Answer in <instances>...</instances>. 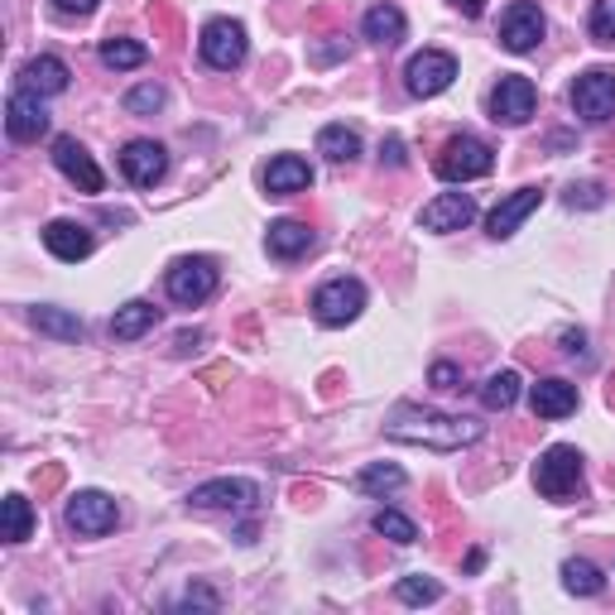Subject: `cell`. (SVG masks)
I'll return each instance as SVG.
<instances>
[{
	"mask_svg": "<svg viewBox=\"0 0 615 615\" xmlns=\"http://www.w3.org/2000/svg\"><path fill=\"white\" fill-rule=\"evenodd\" d=\"M385 433L394 443H414V447H433V452H462L472 447L481 433L476 419H452V414H433V409H394V419L385 423Z\"/></svg>",
	"mask_w": 615,
	"mask_h": 615,
	"instance_id": "6da1fadb",
	"label": "cell"
},
{
	"mask_svg": "<svg viewBox=\"0 0 615 615\" xmlns=\"http://www.w3.org/2000/svg\"><path fill=\"white\" fill-rule=\"evenodd\" d=\"M433 169L443 183H472V179H486L495 169V154H491V144L476 140V135H452Z\"/></svg>",
	"mask_w": 615,
	"mask_h": 615,
	"instance_id": "7a4b0ae2",
	"label": "cell"
},
{
	"mask_svg": "<svg viewBox=\"0 0 615 615\" xmlns=\"http://www.w3.org/2000/svg\"><path fill=\"white\" fill-rule=\"evenodd\" d=\"M534 486H538V495H548V501H567V495L582 486V452L567 443L548 447L534 466Z\"/></svg>",
	"mask_w": 615,
	"mask_h": 615,
	"instance_id": "3957f363",
	"label": "cell"
},
{
	"mask_svg": "<svg viewBox=\"0 0 615 615\" xmlns=\"http://www.w3.org/2000/svg\"><path fill=\"white\" fill-rule=\"evenodd\" d=\"M361 308H365V284L361 280H327L313 294V313L322 327H346V322H356L361 317Z\"/></svg>",
	"mask_w": 615,
	"mask_h": 615,
	"instance_id": "277c9868",
	"label": "cell"
},
{
	"mask_svg": "<svg viewBox=\"0 0 615 615\" xmlns=\"http://www.w3.org/2000/svg\"><path fill=\"white\" fill-rule=\"evenodd\" d=\"M63 520H68L72 534L101 538V534H111L115 524H121V510H115V501H111V495H101V491H78L68 501V510H63Z\"/></svg>",
	"mask_w": 615,
	"mask_h": 615,
	"instance_id": "5b68a950",
	"label": "cell"
},
{
	"mask_svg": "<svg viewBox=\"0 0 615 615\" xmlns=\"http://www.w3.org/2000/svg\"><path fill=\"white\" fill-rule=\"evenodd\" d=\"M573 111L582 121L602 125L615 115V68H587L582 78L573 82Z\"/></svg>",
	"mask_w": 615,
	"mask_h": 615,
	"instance_id": "8992f818",
	"label": "cell"
},
{
	"mask_svg": "<svg viewBox=\"0 0 615 615\" xmlns=\"http://www.w3.org/2000/svg\"><path fill=\"white\" fill-rule=\"evenodd\" d=\"M198 49H202V63L216 68V72H231V68H241L245 63V29L236 20H212L208 29H202V39H198Z\"/></svg>",
	"mask_w": 615,
	"mask_h": 615,
	"instance_id": "52a82bcc",
	"label": "cell"
},
{
	"mask_svg": "<svg viewBox=\"0 0 615 615\" xmlns=\"http://www.w3.org/2000/svg\"><path fill=\"white\" fill-rule=\"evenodd\" d=\"M452 78H457V58L443 53V49H423L409 58V68H404V87L414 97H437V92H447Z\"/></svg>",
	"mask_w": 615,
	"mask_h": 615,
	"instance_id": "ba28073f",
	"label": "cell"
},
{
	"mask_svg": "<svg viewBox=\"0 0 615 615\" xmlns=\"http://www.w3.org/2000/svg\"><path fill=\"white\" fill-rule=\"evenodd\" d=\"M216 294V265L208 255H193V260H179L169 270V299L183 303V308H198Z\"/></svg>",
	"mask_w": 615,
	"mask_h": 615,
	"instance_id": "9c48e42d",
	"label": "cell"
},
{
	"mask_svg": "<svg viewBox=\"0 0 615 615\" xmlns=\"http://www.w3.org/2000/svg\"><path fill=\"white\" fill-rule=\"evenodd\" d=\"M548 34V20H544V10L534 6V0H515L505 14H501V43L510 53H530L538 49Z\"/></svg>",
	"mask_w": 615,
	"mask_h": 615,
	"instance_id": "30bf717a",
	"label": "cell"
},
{
	"mask_svg": "<svg viewBox=\"0 0 615 615\" xmlns=\"http://www.w3.org/2000/svg\"><path fill=\"white\" fill-rule=\"evenodd\" d=\"M538 107V92H534V82L530 78H520V72H510V78L495 82V92H491V115L495 121H505V125H524L534 115Z\"/></svg>",
	"mask_w": 615,
	"mask_h": 615,
	"instance_id": "8fae6325",
	"label": "cell"
},
{
	"mask_svg": "<svg viewBox=\"0 0 615 615\" xmlns=\"http://www.w3.org/2000/svg\"><path fill=\"white\" fill-rule=\"evenodd\" d=\"M198 510H255L260 505V486L245 476H222V481H208V486H193L188 495Z\"/></svg>",
	"mask_w": 615,
	"mask_h": 615,
	"instance_id": "7c38bea8",
	"label": "cell"
},
{
	"mask_svg": "<svg viewBox=\"0 0 615 615\" xmlns=\"http://www.w3.org/2000/svg\"><path fill=\"white\" fill-rule=\"evenodd\" d=\"M121 173L135 188H154V183H164V173H169V150L159 140H130L125 150H121Z\"/></svg>",
	"mask_w": 615,
	"mask_h": 615,
	"instance_id": "4fadbf2b",
	"label": "cell"
},
{
	"mask_svg": "<svg viewBox=\"0 0 615 615\" xmlns=\"http://www.w3.org/2000/svg\"><path fill=\"white\" fill-rule=\"evenodd\" d=\"M472 222H476L472 193H443V198H433L429 208L419 212V226L433 231V236H447V231H462V226H472Z\"/></svg>",
	"mask_w": 615,
	"mask_h": 615,
	"instance_id": "5bb4252c",
	"label": "cell"
},
{
	"mask_svg": "<svg viewBox=\"0 0 615 615\" xmlns=\"http://www.w3.org/2000/svg\"><path fill=\"white\" fill-rule=\"evenodd\" d=\"M53 164H58V173H63L68 183H78L82 193H101V169H97V159L87 154V144H78L72 135H58V140H53Z\"/></svg>",
	"mask_w": 615,
	"mask_h": 615,
	"instance_id": "9a60e30c",
	"label": "cell"
},
{
	"mask_svg": "<svg viewBox=\"0 0 615 615\" xmlns=\"http://www.w3.org/2000/svg\"><path fill=\"white\" fill-rule=\"evenodd\" d=\"M6 130L14 144H34L39 135H49V111L34 92H14L10 107H6Z\"/></svg>",
	"mask_w": 615,
	"mask_h": 615,
	"instance_id": "2e32d148",
	"label": "cell"
},
{
	"mask_svg": "<svg viewBox=\"0 0 615 615\" xmlns=\"http://www.w3.org/2000/svg\"><path fill=\"white\" fill-rule=\"evenodd\" d=\"M68 82H72V68L53 53H39L20 68V92H34V97H58L68 92Z\"/></svg>",
	"mask_w": 615,
	"mask_h": 615,
	"instance_id": "e0dca14e",
	"label": "cell"
},
{
	"mask_svg": "<svg viewBox=\"0 0 615 615\" xmlns=\"http://www.w3.org/2000/svg\"><path fill=\"white\" fill-rule=\"evenodd\" d=\"M538 202H544V188H520V193H510V198H501L495 202V212L486 216V231L495 241H505V236H515L520 231V222L530 216Z\"/></svg>",
	"mask_w": 615,
	"mask_h": 615,
	"instance_id": "ac0fdd59",
	"label": "cell"
},
{
	"mask_svg": "<svg viewBox=\"0 0 615 615\" xmlns=\"http://www.w3.org/2000/svg\"><path fill=\"white\" fill-rule=\"evenodd\" d=\"M43 245L63 260V265H78V260L92 255V231L82 222H68V216H58V222L43 226Z\"/></svg>",
	"mask_w": 615,
	"mask_h": 615,
	"instance_id": "d6986e66",
	"label": "cell"
},
{
	"mask_svg": "<svg viewBox=\"0 0 615 615\" xmlns=\"http://www.w3.org/2000/svg\"><path fill=\"white\" fill-rule=\"evenodd\" d=\"M303 188H313V169H308V159H299V154L270 159V169H265V193L270 198H294V193H303Z\"/></svg>",
	"mask_w": 615,
	"mask_h": 615,
	"instance_id": "ffe728a7",
	"label": "cell"
},
{
	"mask_svg": "<svg viewBox=\"0 0 615 615\" xmlns=\"http://www.w3.org/2000/svg\"><path fill=\"white\" fill-rule=\"evenodd\" d=\"M530 404H534V419H567V414H577V385H567V380H538Z\"/></svg>",
	"mask_w": 615,
	"mask_h": 615,
	"instance_id": "44dd1931",
	"label": "cell"
},
{
	"mask_svg": "<svg viewBox=\"0 0 615 615\" xmlns=\"http://www.w3.org/2000/svg\"><path fill=\"white\" fill-rule=\"evenodd\" d=\"M265 251L274 255V260H299V255H308L313 251V231H308L303 222H274L270 231H265Z\"/></svg>",
	"mask_w": 615,
	"mask_h": 615,
	"instance_id": "7402d4cb",
	"label": "cell"
},
{
	"mask_svg": "<svg viewBox=\"0 0 615 615\" xmlns=\"http://www.w3.org/2000/svg\"><path fill=\"white\" fill-rule=\"evenodd\" d=\"M404 10L400 6H371L365 10V20H361V34L371 39V43H380V49H394V43L404 39Z\"/></svg>",
	"mask_w": 615,
	"mask_h": 615,
	"instance_id": "603a6c76",
	"label": "cell"
},
{
	"mask_svg": "<svg viewBox=\"0 0 615 615\" xmlns=\"http://www.w3.org/2000/svg\"><path fill=\"white\" fill-rule=\"evenodd\" d=\"M159 322V308L154 303H144V299H130L125 308H115V317H111V336L115 342H135V336H144Z\"/></svg>",
	"mask_w": 615,
	"mask_h": 615,
	"instance_id": "cb8c5ba5",
	"label": "cell"
},
{
	"mask_svg": "<svg viewBox=\"0 0 615 615\" xmlns=\"http://www.w3.org/2000/svg\"><path fill=\"white\" fill-rule=\"evenodd\" d=\"M317 154H327L332 164H351L361 154V135L351 125H322L317 135Z\"/></svg>",
	"mask_w": 615,
	"mask_h": 615,
	"instance_id": "d4e9b609",
	"label": "cell"
},
{
	"mask_svg": "<svg viewBox=\"0 0 615 615\" xmlns=\"http://www.w3.org/2000/svg\"><path fill=\"white\" fill-rule=\"evenodd\" d=\"M563 587L573 592V596H602L606 592V577H602V567L587 563V558H567L563 563Z\"/></svg>",
	"mask_w": 615,
	"mask_h": 615,
	"instance_id": "484cf974",
	"label": "cell"
},
{
	"mask_svg": "<svg viewBox=\"0 0 615 615\" xmlns=\"http://www.w3.org/2000/svg\"><path fill=\"white\" fill-rule=\"evenodd\" d=\"M515 400H520V371H495L486 385H481V404H486L491 414L515 409Z\"/></svg>",
	"mask_w": 615,
	"mask_h": 615,
	"instance_id": "4316f807",
	"label": "cell"
},
{
	"mask_svg": "<svg viewBox=\"0 0 615 615\" xmlns=\"http://www.w3.org/2000/svg\"><path fill=\"white\" fill-rule=\"evenodd\" d=\"M404 481H409V476H404L394 462H375V466H365V472L356 476V491H361V495H380V501H385V495H394V491L404 486Z\"/></svg>",
	"mask_w": 615,
	"mask_h": 615,
	"instance_id": "83f0119b",
	"label": "cell"
},
{
	"mask_svg": "<svg viewBox=\"0 0 615 615\" xmlns=\"http://www.w3.org/2000/svg\"><path fill=\"white\" fill-rule=\"evenodd\" d=\"M29 322H34L39 332L58 336V342H82V317L63 313V308H34V313H29Z\"/></svg>",
	"mask_w": 615,
	"mask_h": 615,
	"instance_id": "f1b7e54d",
	"label": "cell"
},
{
	"mask_svg": "<svg viewBox=\"0 0 615 615\" xmlns=\"http://www.w3.org/2000/svg\"><path fill=\"white\" fill-rule=\"evenodd\" d=\"M29 534H34V505L20 491H10L6 495V544H24Z\"/></svg>",
	"mask_w": 615,
	"mask_h": 615,
	"instance_id": "f546056e",
	"label": "cell"
},
{
	"mask_svg": "<svg viewBox=\"0 0 615 615\" xmlns=\"http://www.w3.org/2000/svg\"><path fill=\"white\" fill-rule=\"evenodd\" d=\"M371 530L380 534V538H390V544H419V524L409 520V515H400V510H375V520H371Z\"/></svg>",
	"mask_w": 615,
	"mask_h": 615,
	"instance_id": "4dcf8cb0",
	"label": "cell"
},
{
	"mask_svg": "<svg viewBox=\"0 0 615 615\" xmlns=\"http://www.w3.org/2000/svg\"><path fill=\"white\" fill-rule=\"evenodd\" d=\"M144 58H150V49H144V43H135V39H107V43H101V63L115 68V72L140 68Z\"/></svg>",
	"mask_w": 615,
	"mask_h": 615,
	"instance_id": "1f68e13d",
	"label": "cell"
},
{
	"mask_svg": "<svg viewBox=\"0 0 615 615\" xmlns=\"http://www.w3.org/2000/svg\"><path fill=\"white\" fill-rule=\"evenodd\" d=\"M164 101H169V92L159 82H140V87L125 92V111L130 115H154V111H164Z\"/></svg>",
	"mask_w": 615,
	"mask_h": 615,
	"instance_id": "d6a6232c",
	"label": "cell"
},
{
	"mask_svg": "<svg viewBox=\"0 0 615 615\" xmlns=\"http://www.w3.org/2000/svg\"><path fill=\"white\" fill-rule=\"evenodd\" d=\"M394 592H400L404 606H433L437 596H443V587H437V582H429V577H404Z\"/></svg>",
	"mask_w": 615,
	"mask_h": 615,
	"instance_id": "836d02e7",
	"label": "cell"
},
{
	"mask_svg": "<svg viewBox=\"0 0 615 615\" xmlns=\"http://www.w3.org/2000/svg\"><path fill=\"white\" fill-rule=\"evenodd\" d=\"M587 29H592L596 43H615V0H596Z\"/></svg>",
	"mask_w": 615,
	"mask_h": 615,
	"instance_id": "e575fe53",
	"label": "cell"
},
{
	"mask_svg": "<svg viewBox=\"0 0 615 615\" xmlns=\"http://www.w3.org/2000/svg\"><path fill=\"white\" fill-rule=\"evenodd\" d=\"M179 611H222V596H216L212 587H202V582H193V587L183 592Z\"/></svg>",
	"mask_w": 615,
	"mask_h": 615,
	"instance_id": "d590c367",
	"label": "cell"
},
{
	"mask_svg": "<svg viewBox=\"0 0 615 615\" xmlns=\"http://www.w3.org/2000/svg\"><path fill=\"white\" fill-rule=\"evenodd\" d=\"M602 202H606V188L602 183H573V188H567V208H602Z\"/></svg>",
	"mask_w": 615,
	"mask_h": 615,
	"instance_id": "8d00e7d4",
	"label": "cell"
},
{
	"mask_svg": "<svg viewBox=\"0 0 615 615\" xmlns=\"http://www.w3.org/2000/svg\"><path fill=\"white\" fill-rule=\"evenodd\" d=\"M429 380H433V390H462V371L452 361H437L429 371Z\"/></svg>",
	"mask_w": 615,
	"mask_h": 615,
	"instance_id": "74e56055",
	"label": "cell"
},
{
	"mask_svg": "<svg viewBox=\"0 0 615 615\" xmlns=\"http://www.w3.org/2000/svg\"><path fill=\"white\" fill-rule=\"evenodd\" d=\"M380 164H390V169H404L409 164V154H404V140H385V144H380Z\"/></svg>",
	"mask_w": 615,
	"mask_h": 615,
	"instance_id": "f35d334b",
	"label": "cell"
},
{
	"mask_svg": "<svg viewBox=\"0 0 615 615\" xmlns=\"http://www.w3.org/2000/svg\"><path fill=\"white\" fill-rule=\"evenodd\" d=\"M53 6L63 10V14H92V10H97V0H53Z\"/></svg>",
	"mask_w": 615,
	"mask_h": 615,
	"instance_id": "ab89813d",
	"label": "cell"
},
{
	"mask_svg": "<svg viewBox=\"0 0 615 615\" xmlns=\"http://www.w3.org/2000/svg\"><path fill=\"white\" fill-rule=\"evenodd\" d=\"M447 6H452V10H462L466 20H476V14L486 10V0H447Z\"/></svg>",
	"mask_w": 615,
	"mask_h": 615,
	"instance_id": "60d3db41",
	"label": "cell"
},
{
	"mask_svg": "<svg viewBox=\"0 0 615 615\" xmlns=\"http://www.w3.org/2000/svg\"><path fill=\"white\" fill-rule=\"evenodd\" d=\"M582 346H587V332H582V327H577V332L567 327V332H563V351H573V356H577Z\"/></svg>",
	"mask_w": 615,
	"mask_h": 615,
	"instance_id": "b9f144b4",
	"label": "cell"
},
{
	"mask_svg": "<svg viewBox=\"0 0 615 615\" xmlns=\"http://www.w3.org/2000/svg\"><path fill=\"white\" fill-rule=\"evenodd\" d=\"M202 342V332H179V342H173V346H179V351H193Z\"/></svg>",
	"mask_w": 615,
	"mask_h": 615,
	"instance_id": "7bdbcfd3",
	"label": "cell"
},
{
	"mask_svg": "<svg viewBox=\"0 0 615 615\" xmlns=\"http://www.w3.org/2000/svg\"><path fill=\"white\" fill-rule=\"evenodd\" d=\"M58 481H63V472H58V466H49V472H43V476H39V486H43V491H53V486H58Z\"/></svg>",
	"mask_w": 615,
	"mask_h": 615,
	"instance_id": "ee69618b",
	"label": "cell"
},
{
	"mask_svg": "<svg viewBox=\"0 0 615 615\" xmlns=\"http://www.w3.org/2000/svg\"><path fill=\"white\" fill-rule=\"evenodd\" d=\"M611 404H615V380H611Z\"/></svg>",
	"mask_w": 615,
	"mask_h": 615,
	"instance_id": "f6af8a7d",
	"label": "cell"
}]
</instances>
